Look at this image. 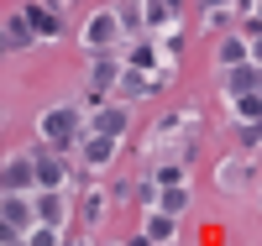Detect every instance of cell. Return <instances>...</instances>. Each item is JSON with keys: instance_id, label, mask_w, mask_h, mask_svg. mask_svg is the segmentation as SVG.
Segmentation results:
<instances>
[{"instance_id": "8", "label": "cell", "mask_w": 262, "mask_h": 246, "mask_svg": "<svg viewBox=\"0 0 262 246\" xmlns=\"http://www.w3.org/2000/svg\"><path fill=\"white\" fill-rule=\"evenodd\" d=\"M63 215H69V210H63V194L48 189V194L37 199V226H53V231H58V226H63Z\"/></svg>"}, {"instance_id": "29", "label": "cell", "mask_w": 262, "mask_h": 246, "mask_svg": "<svg viewBox=\"0 0 262 246\" xmlns=\"http://www.w3.org/2000/svg\"><path fill=\"white\" fill-rule=\"evenodd\" d=\"M252 58H257V69H262V32L252 37Z\"/></svg>"}, {"instance_id": "1", "label": "cell", "mask_w": 262, "mask_h": 246, "mask_svg": "<svg viewBox=\"0 0 262 246\" xmlns=\"http://www.w3.org/2000/svg\"><path fill=\"white\" fill-rule=\"evenodd\" d=\"M116 37H121L116 11H100V16H90V21H84V48H90V53H105Z\"/></svg>"}, {"instance_id": "16", "label": "cell", "mask_w": 262, "mask_h": 246, "mask_svg": "<svg viewBox=\"0 0 262 246\" xmlns=\"http://www.w3.org/2000/svg\"><path fill=\"white\" fill-rule=\"evenodd\" d=\"M189 131V116H163V126L152 131V147H163V142H173V137H184Z\"/></svg>"}, {"instance_id": "6", "label": "cell", "mask_w": 262, "mask_h": 246, "mask_svg": "<svg viewBox=\"0 0 262 246\" xmlns=\"http://www.w3.org/2000/svg\"><path fill=\"white\" fill-rule=\"evenodd\" d=\"M116 79H121V69H116V58H100L95 69H90V100H100V95H105V89H111Z\"/></svg>"}, {"instance_id": "9", "label": "cell", "mask_w": 262, "mask_h": 246, "mask_svg": "<svg viewBox=\"0 0 262 246\" xmlns=\"http://www.w3.org/2000/svg\"><path fill=\"white\" fill-rule=\"evenodd\" d=\"M126 69H137V74H163L158 48H152V42H137V48H131V58H126Z\"/></svg>"}, {"instance_id": "25", "label": "cell", "mask_w": 262, "mask_h": 246, "mask_svg": "<svg viewBox=\"0 0 262 246\" xmlns=\"http://www.w3.org/2000/svg\"><path fill=\"white\" fill-rule=\"evenodd\" d=\"M100 215H105V199L90 194V199H84V220H100Z\"/></svg>"}, {"instance_id": "31", "label": "cell", "mask_w": 262, "mask_h": 246, "mask_svg": "<svg viewBox=\"0 0 262 246\" xmlns=\"http://www.w3.org/2000/svg\"><path fill=\"white\" fill-rule=\"evenodd\" d=\"M257 32H262V6H257Z\"/></svg>"}, {"instance_id": "17", "label": "cell", "mask_w": 262, "mask_h": 246, "mask_svg": "<svg viewBox=\"0 0 262 246\" xmlns=\"http://www.w3.org/2000/svg\"><path fill=\"white\" fill-rule=\"evenodd\" d=\"M158 189H184V158L158 163Z\"/></svg>"}, {"instance_id": "13", "label": "cell", "mask_w": 262, "mask_h": 246, "mask_svg": "<svg viewBox=\"0 0 262 246\" xmlns=\"http://www.w3.org/2000/svg\"><path fill=\"white\" fill-rule=\"evenodd\" d=\"M27 42H32V21H27V11H16L6 21V48H27Z\"/></svg>"}, {"instance_id": "18", "label": "cell", "mask_w": 262, "mask_h": 246, "mask_svg": "<svg viewBox=\"0 0 262 246\" xmlns=\"http://www.w3.org/2000/svg\"><path fill=\"white\" fill-rule=\"evenodd\" d=\"M27 21H32V32H37V37H58V16H53V11L27 6Z\"/></svg>"}, {"instance_id": "28", "label": "cell", "mask_w": 262, "mask_h": 246, "mask_svg": "<svg viewBox=\"0 0 262 246\" xmlns=\"http://www.w3.org/2000/svg\"><path fill=\"white\" fill-rule=\"evenodd\" d=\"M242 142H247V147H257V142H262V121H252V126H242Z\"/></svg>"}, {"instance_id": "12", "label": "cell", "mask_w": 262, "mask_h": 246, "mask_svg": "<svg viewBox=\"0 0 262 246\" xmlns=\"http://www.w3.org/2000/svg\"><path fill=\"white\" fill-rule=\"evenodd\" d=\"M63 178H69V163H58V158H37V184H48V189L58 194Z\"/></svg>"}, {"instance_id": "20", "label": "cell", "mask_w": 262, "mask_h": 246, "mask_svg": "<svg viewBox=\"0 0 262 246\" xmlns=\"http://www.w3.org/2000/svg\"><path fill=\"white\" fill-rule=\"evenodd\" d=\"M184 205H189V189H163L158 194V210L163 215H184Z\"/></svg>"}, {"instance_id": "5", "label": "cell", "mask_w": 262, "mask_h": 246, "mask_svg": "<svg viewBox=\"0 0 262 246\" xmlns=\"http://www.w3.org/2000/svg\"><path fill=\"white\" fill-rule=\"evenodd\" d=\"M0 215H6L11 231H32V220H37V210H32L21 194H6V210H0Z\"/></svg>"}, {"instance_id": "32", "label": "cell", "mask_w": 262, "mask_h": 246, "mask_svg": "<svg viewBox=\"0 0 262 246\" xmlns=\"http://www.w3.org/2000/svg\"><path fill=\"white\" fill-rule=\"evenodd\" d=\"M257 95H262V89H257Z\"/></svg>"}, {"instance_id": "15", "label": "cell", "mask_w": 262, "mask_h": 246, "mask_svg": "<svg viewBox=\"0 0 262 246\" xmlns=\"http://www.w3.org/2000/svg\"><path fill=\"white\" fill-rule=\"evenodd\" d=\"M215 184H221V189H242V184H247V163H242V158L221 163V173H215Z\"/></svg>"}, {"instance_id": "22", "label": "cell", "mask_w": 262, "mask_h": 246, "mask_svg": "<svg viewBox=\"0 0 262 246\" xmlns=\"http://www.w3.org/2000/svg\"><path fill=\"white\" fill-rule=\"evenodd\" d=\"M236 121H242V126L262 121V95H242V100H236Z\"/></svg>"}, {"instance_id": "23", "label": "cell", "mask_w": 262, "mask_h": 246, "mask_svg": "<svg viewBox=\"0 0 262 246\" xmlns=\"http://www.w3.org/2000/svg\"><path fill=\"white\" fill-rule=\"evenodd\" d=\"M27 246H63V241H58V231H53V226H37Z\"/></svg>"}, {"instance_id": "19", "label": "cell", "mask_w": 262, "mask_h": 246, "mask_svg": "<svg viewBox=\"0 0 262 246\" xmlns=\"http://www.w3.org/2000/svg\"><path fill=\"white\" fill-rule=\"evenodd\" d=\"M173 231H179V226H173V215H163V210L147 220V241H158V246H163V241H173Z\"/></svg>"}, {"instance_id": "4", "label": "cell", "mask_w": 262, "mask_h": 246, "mask_svg": "<svg viewBox=\"0 0 262 246\" xmlns=\"http://www.w3.org/2000/svg\"><path fill=\"white\" fill-rule=\"evenodd\" d=\"M163 84H168L163 74H137V69H126V74H121V95H126V100H142V95H152V89H163Z\"/></svg>"}, {"instance_id": "27", "label": "cell", "mask_w": 262, "mask_h": 246, "mask_svg": "<svg viewBox=\"0 0 262 246\" xmlns=\"http://www.w3.org/2000/svg\"><path fill=\"white\" fill-rule=\"evenodd\" d=\"M116 21H121V27H137L142 11H137V6H121V11H116Z\"/></svg>"}, {"instance_id": "7", "label": "cell", "mask_w": 262, "mask_h": 246, "mask_svg": "<svg viewBox=\"0 0 262 246\" xmlns=\"http://www.w3.org/2000/svg\"><path fill=\"white\" fill-rule=\"evenodd\" d=\"M37 178V163L32 158H16V163H6V194H21Z\"/></svg>"}, {"instance_id": "10", "label": "cell", "mask_w": 262, "mask_h": 246, "mask_svg": "<svg viewBox=\"0 0 262 246\" xmlns=\"http://www.w3.org/2000/svg\"><path fill=\"white\" fill-rule=\"evenodd\" d=\"M121 131H126V110L116 105V110H95V137H121Z\"/></svg>"}, {"instance_id": "33", "label": "cell", "mask_w": 262, "mask_h": 246, "mask_svg": "<svg viewBox=\"0 0 262 246\" xmlns=\"http://www.w3.org/2000/svg\"><path fill=\"white\" fill-rule=\"evenodd\" d=\"M69 246H74V241H69Z\"/></svg>"}, {"instance_id": "3", "label": "cell", "mask_w": 262, "mask_h": 246, "mask_svg": "<svg viewBox=\"0 0 262 246\" xmlns=\"http://www.w3.org/2000/svg\"><path fill=\"white\" fill-rule=\"evenodd\" d=\"M257 89H262V69H252V63H242V69H231V74H226V95H231V100L257 95Z\"/></svg>"}, {"instance_id": "26", "label": "cell", "mask_w": 262, "mask_h": 246, "mask_svg": "<svg viewBox=\"0 0 262 246\" xmlns=\"http://www.w3.org/2000/svg\"><path fill=\"white\" fill-rule=\"evenodd\" d=\"M163 53H168V58H179V53H184V37H179V32H168V37H163Z\"/></svg>"}, {"instance_id": "24", "label": "cell", "mask_w": 262, "mask_h": 246, "mask_svg": "<svg viewBox=\"0 0 262 246\" xmlns=\"http://www.w3.org/2000/svg\"><path fill=\"white\" fill-rule=\"evenodd\" d=\"M137 199H142L147 210H158V184H137Z\"/></svg>"}, {"instance_id": "2", "label": "cell", "mask_w": 262, "mask_h": 246, "mask_svg": "<svg viewBox=\"0 0 262 246\" xmlns=\"http://www.w3.org/2000/svg\"><path fill=\"white\" fill-rule=\"evenodd\" d=\"M79 131V110L74 105H58V110H48V116H42V137H48L53 147H63Z\"/></svg>"}, {"instance_id": "21", "label": "cell", "mask_w": 262, "mask_h": 246, "mask_svg": "<svg viewBox=\"0 0 262 246\" xmlns=\"http://www.w3.org/2000/svg\"><path fill=\"white\" fill-rule=\"evenodd\" d=\"M142 21H147V27H158V32L168 37V32H173V6H147Z\"/></svg>"}, {"instance_id": "11", "label": "cell", "mask_w": 262, "mask_h": 246, "mask_svg": "<svg viewBox=\"0 0 262 246\" xmlns=\"http://www.w3.org/2000/svg\"><path fill=\"white\" fill-rule=\"evenodd\" d=\"M111 158H116V142H111V137H95V131H90V142H84V163H90V168H105Z\"/></svg>"}, {"instance_id": "30", "label": "cell", "mask_w": 262, "mask_h": 246, "mask_svg": "<svg viewBox=\"0 0 262 246\" xmlns=\"http://www.w3.org/2000/svg\"><path fill=\"white\" fill-rule=\"evenodd\" d=\"M121 246H158V241H147V236H131V241H121Z\"/></svg>"}, {"instance_id": "14", "label": "cell", "mask_w": 262, "mask_h": 246, "mask_svg": "<svg viewBox=\"0 0 262 246\" xmlns=\"http://www.w3.org/2000/svg\"><path fill=\"white\" fill-rule=\"evenodd\" d=\"M247 53H252V48H247L242 37H226V42H221V69H226V74H231V69H242Z\"/></svg>"}]
</instances>
